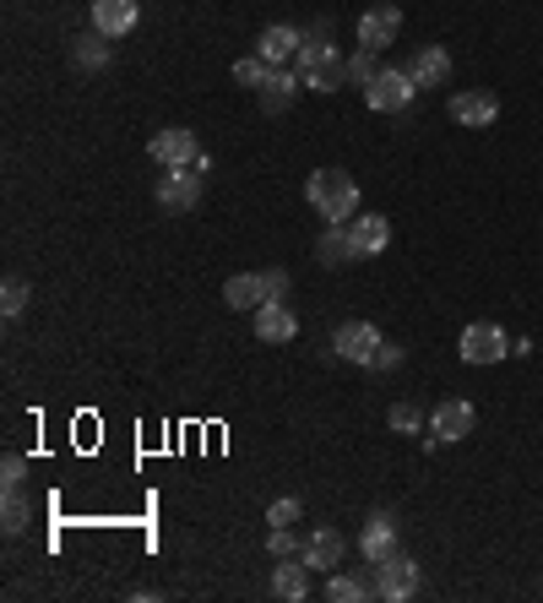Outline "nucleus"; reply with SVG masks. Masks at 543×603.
I'll return each instance as SVG.
<instances>
[{
    "label": "nucleus",
    "mask_w": 543,
    "mask_h": 603,
    "mask_svg": "<svg viewBox=\"0 0 543 603\" xmlns=\"http://www.w3.org/2000/svg\"><path fill=\"white\" fill-rule=\"evenodd\" d=\"M375 55H380V50H364V44L348 55V82H353V88H370V82L380 77V72H375Z\"/></svg>",
    "instance_id": "bb28decb"
},
{
    "label": "nucleus",
    "mask_w": 543,
    "mask_h": 603,
    "mask_svg": "<svg viewBox=\"0 0 543 603\" xmlns=\"http://www.w3.org/2000/svg\"><path fill=\"white\" fill-rule=\"evenodd\" d=\"M142 23V0H93V28L109 39H126Z\"/></svg>",
    "instance_id": "ddd939ff"
},
{
    "label": "nucleus",
    "mask_w": 543,
    "mask_h": 603,
    "mask_svg": "<svg viewBox=\"0 0 543 603\" xmlns=\"http://www.w3.org/2000/svg\"><path fill=\"white\" fill-rule=\"evenodd\" d=\"M359 549H364V560L397 554V516H391V511H375V516L364 522V533H359Z\"/></svg>",
    "instance_id": "412c9836"
},
{
    "label": "nucleus",
    "mask_w": 543,
    "mask_h": 603,
    "mask_svg": "<svg viewBox=\"0 0 543 603\" xmlns=\"http://www.w3.org/2000/svg\"><path fill=\"white\" fill-rule=\"evenodd\" d=\"M326 598L332 603H359V598H370V581L348 576V570H326Z\"/></svg>",
    "instance_id": "b1692460"
},
{
    "label": "nucleus",
    "mask_w": 543,
    "mask_h": 603,
    "mask_svg": "<svg viewBox=\"0 0 543 603\" xmlns=\"http://www.w3.org/2000/svg\"><path fill=\"white\" fill-rule=\"evenodd\" d=\"M305 202L315 207V218L326 223H348L359 213V180L348 169H315L305 180Z\"/></svg>",
    "instance_id": "f257e3e1"
},
{
    "label": "nucleus",
    "mask_w": 543,
    "mask_h": 603,
    "mask_svg": "<svg viewBox=\"0 0 543 603\" xmlns=\"http://www.w3.org/2000/svg\"><path fill=\"white\" fill-rule=\"evenodd\" d=\"M147 153H153V164H158V169H191V164H196V153H202V142H196V131H191V126H164V131H153V137H147Z\"/></svg>",
    "instance_id": "423d86ee"
},
{
    "label": "nucleus",
    "mask_w": 543,
    "mask_h": 603,
    "mask_svg": "<svg viewBox=\"0 0 543 603\" xmlns=\"http://www.w3.org/2000/svg\"><path fill=\"white\" fill-rule=\"evenodd\" d=\"M451 120L456 126H467V131H483V126H494L500 120V99L489 93V88H467V93H451Z\"/></svg>",
    "instance_id": "6e6552de"
},
{
    "label": "nucleus",
    "mask_w": 543,
    "mask_h": 603,
    "mask_svg": "<svg viewBox=\"0 0 543 603\" xmlns=\"http://www.w3.org/2000/svg\"><path fill=\"white\" fill-rule=\"evenodd\" d=\"M299 72H305V93H337V88H348V61L337 55V44L326 55H315L310 66H299Z\"/></svg>",
    "instance_id": "2eb2a0df"
},
{
    "label": "nucleus",
    "mask_w": 543,
    "mask_h": 603,
    "mask_svg": "<svg viewBox=\"0 0 543 603\" xmlns=\"http://www.w3.org/2000/svg\"><path fill=\"white\" fill-rule=\"evenodd\" d=\"M0 516H7V522H0V527H7V538L28 533V522H34V505L23 500V489H7V511H0Z\"/></svg>",
    "instance_id": "393cba45"
},
{
    "label": "nucleus",
    "mask_w": 543,
    "mask_h": 603,
    "mask_svg": "<svg viewBox=\"0 0 543 603\" xmlns=\"http://www.w3.org/2000/svg\"><path fill=\"white\" fill-rule=\"evenodd\" d=\"M386 424H391L397 435H424V413H418L413 402H397V408L386 413Z\"/></svg>",
    "instance_id": "cd10ccee"
},
{
    "label": "nucleus",
    "mask_w": 543,
    "mask_h": 603,
    "mask_svg": "<svg viewBox=\"0 0 543 603\" xmlns=\"http://www.w3.org/2000/svg\"><path fill=\"white\" fill-rule=\"evenodd\" d=\"M397 34H402V7L397 0H380V7H370L359 17V44L364 50H386V44H397Z\"/></svg>",
    "instance_id": "9d476101"
},
{
    "label": "nucleus",
    "mask_w": 543,
    "mask_h": 603,
    "mask_svg": "<svg viewBox=\"0 0 543 603\" xmlns=\"http://www.w3.org/2000/svg\"><path fill=\"white\" fill-rule=\"evenodd\" d=\"M272 592L283 598V603H299V598H310V565L294 554V560H277V570H272Z\"/></svg>",
    "instance_id": "5701e85b"
},
{
    "label": "nucleus",
    "mask_w": 543,
    "mask_h": 603,
    "mask_svg": "<svg viewBox=\"0 0 543 603\" xmlns=\"http://www.w3.org/2000/svg\"><path fill=\"white\" fill-rule=\"evenodd\" d=\"M380 343H386V337H380L370 321H342V326L332 332V354H337V359H348V364H370Z\"/></svg>",
    "instance_id": "1a4fd4ad"
},
{
    "label": "nucleus",
    "mask_w": 543,
    "mask_h": 603,
    "mask_svg": "<svg viewBox=\"0 0 543 603\" xmlns=\"http://www.w3.org/2000/svg\"><path fill=\"white\" fill-rule=\"evenodd\" d=\"M408 77H413L418 88H440V82L451 77V55H445V44H424V50L413 55Z\"/></svg>",
    "instance_id": "4be33fe9"
},
{
    "label": "nucleus",
    "mask_w": 543,
    "mask_h": 603,
    "mask_svg": "<svg viewBox=\"0 0 543 603\" xmlns=\"http://www.w3.org/2000/svg\"><path fill=\"white\" fill-rule=\"evenodd\" d=\"M473 424H478V413H473V402H467V397H445V402L429 413V429H435L440 440H467V435H473Z\"/></svg>",
    "instance_id": "9b49d317"
},
{
    "label": "nucleus",
    "mask_w": 543,
    "mask_h": 603,
    "mask_svg": "<svg viewBox=\"0 0 543 603\" xmlns=\"http://www.w3.org/2000/svg\"><path fill=\"white\" fill-rule=\"evenodd\" d=\"M288 288L294 278L283 267H267V272H234L223 283V305L229 310H261V305H288Z\"/></svg>",
    "instance_id": "f03ea898"
},
{
    "label": "nucleus",
    "mask_w": 543,
    "mask_h": 603,
    "mask_svg": "<svg viewBox=\"0 0 543 603\" xmlns=\"http://www.w3.org/2000/svg\"><path fill=\"white\" fill-rule=\"evenodd\" d=\"M23 310H28V283L7 278V288H0V316H23Z\"/></svg>",
    "instance_id": "c85d7f7f"
},
{
    "label": "nucleus",
    "mask_w": 543,
    "mask_h": 603,
    "mask_svg": "<svg viewBox=\"0 0 543 603\" xmlns=\"http://www.w3.org/2000/svg\"><path fill=\"white\" fill-rule=\"evenodd\" d=\"M109 61H115V39H109V34H99V28L77 34V44H72V66H77V72L99 77V72H109Z\"/></svg>",
    "instance_id": "4468645a"
},
{
    "label": "nucleus",
    "mask_w": 543,
    "mask_h": 603,
    "mask_svg": "<svg viewBox=\"0 0 543 603\" xmlns=\"http://www.w3.org/2000/svg\"><path fill=\"white\" fill-rule=\"evenodd\" d=\"M299 549H305V543L294 538V527H272V538H267V554H272V560H294Z\"/></svg>",
    "instance_id": "7c9ffc66"
},
{
    "label": "nucleus",
    "mask_w": 543,
    "mask_h": 603,
    "mask_svg": "<svg viewBox=\"0 0 543 603\" xmlns=\"http://www.w3.org/2000/svg\"><path fill=\"white\" fill-rule=\"evenodd\" d=\"M23 478H28V462L12 451L7 462H0V489H23Z\"/></svg>",
    "instance_id": "2f4dec72"
},
{
    "label": "nucleus",
    "mask_w": 543,
    "mask_h": 603,
    "mask_svg": "<svg viewBox=\"0 0 543 603\" xmlns=\"http://www.w3.org/2000/svg\"><path fill=\"white\" fill-rule=\"evenodd\" d=\"M348 234H353L359 256H380V251L391 245V218H380V213H353V218H348Z\"/></svg>",
    "instance_id": "f3484780"
},
{
    "label": "nucleus",
    "mask_w": 543,
    "mask_h": 603,
    "mask_svg": "<svg viewBox=\"0 0 543 603\" xmlns=\"http://www.w3.org/2000/svg\"><path fill=\"white\" fill-rule=\"evenodd\" d=\"M413 99H418V82L408 77V66H380V77L364 88V104L375 115H402Z\"/></svg>",
    "instance_id": "7ed1b4c3"
},
{
    "label": "nucleus",
    "mask_w": 543,
    "mask_h": 603,
    "mask_svg": "<svg viewBox=\"0 0 543 603\" xmlns=\"http://www.w3.org/2000/svg\"><path fill=\"white\" fill-rule=\"evenodd\" d=\"M294 93H305V72H299V66H272V77H267V88H261V110H267V115H283Z\"/></svg>",
    "instance_id": "dca6fc26"
},
{
    "label": "nucleus",
    "mask_w": 543,
    "mask_h": 603,
    "mask_svg": "<svg viewBox=\"0 0 543 603\" xmlns=\"http://www.w3.org/2000/svg\"><path fill=\"white\" fill-rule=\"evenodd\" d=\"M299 516H305L299 495H283V500H272V511H267V522H272V527H294Z\"/></svg>",
    "instance_id": "c756f323"
},
{
    "label": "nucleus",
    "mask_w": 543,
    "mask_h": 603,
    "mask_svg": "<svg viewBox=\"0 0 543 603\" xmlns=\"http://www.w3.org/2000/svg\"><path fill=\"white\" fill-rule=\"evenodd\" d=\"M456 354H462L467 364H500V359L510 354V337H505V326H494V321H467L462 337H456Z\"/></svg>",
    "instance_id": "39448f33"
},
{
    "label": "nucleus",
    "mask_w": 543,
    "mask_h": 603,
    "mask_svg": "<svg viewBox=\"0 0 543 603\" xmlns=\"http://www.w3.org/2000/svg\"><path fill=\"white\" fill-rule=\"evenodd\" d=\"M342 554H348V538H342L337 527H315V533L305 538V549H299V560H305L310 570H337Z\"/></svg>",
    "instance_id": "f8f14e48"
},
{
    "label": "nucleus",
    "mask_w": 543,
    "mask_h": 603,
    "mask_svg": "<svg viewBox=\"0 0 543 603\" xmlns=\"http://www.w3.org/2000/svg\"><path fill=\"white\" fill-rule=\"evenodd\" d=\"M250 326H256L261 343H294L299 316H294L288 305H261V310H250Z\"/></svg>",
    "instance_id": "6ab92c4d"
},
{
    "label": "nucleus",
    "mask_w": 543,
    "mask_h": 603,
    "mask_svg": "<svg viewBox=\"0 0 543 603\" xmlns=\"http://www.w3.org/2000/svg\"><path fill=\"white\" fill-rule=\"evenodd\" d=\"M256 55H261L267 66H294V55H299V28H283V23L261 28V39H256Z\"/></svg>",
    "instance_id": "aec40b11"
},
{
    "label": "nucleus",
    "mask_w": 543,
    "mask_h": 603,
    "mask_svg": "<svg viewBox=\"0 0 543 603\" xmlns=\"http://www.w3.org/2000/svg\"><path fill=\"white\" fill-rule=\"evenodd\" d=\"M418 560L413 554H386V560H375V598H386V603H408L413 592H418Z\"/></svg>",
    "instance_id": "20e7f679"
},
{
    "label": "nucleus",
    "mask_w": 543,
    "mask_h": 603,
    "mask_svg": "<svg viewBox=\"0 0 543 603\" xmlns=\"http://www.w3.org/2000/svg\"><path fill=\"white\" fill-rule=\"evenodd\" d=\"M267 77H272V66H267V61H261L256 50H250L245 61H234V82H240V88H250V93H261V88H267Z\"/></svg>",
    "instance_id": "a878e982"
},
{
    "label": "nucleus",
    "mask_w": 543,
    "mask_h": 603,
    "mask_svg": "<svg viewBox=\"0 0 543 603\" xmlns=\"http://www.w3.org/2000/svg\"><path fill=\"white\" fill-rule=\"evenodd\" d=\"M315 256H321V267H353V261H364L359 245H353V234H348V223H326L321 240H315Z\"/></svg>",
    "instance_id": "a211bd4d"
},
{
    "label": "nucleus",
    "mask_w": 543,
    "mask_h": 603,
    "mask_svg": "<svg viewBox=\"0 0 543 603\" xmlns=\"http://www.w3.org/2000/svg\"><path fill=\"white\" fill-rule=\"evenodd\" d=\"M397 364H402V348H397V343H380V348H375V359H370V370H380V375H386V370H397Z\"/></svg>",
    "instance_id": "473e14b6"
},
{
    "label": "nucleus",
    "mask_w": 543,
    "mask_h": 603,
    "mask_svg": "<svg viewBox=\"0 0 543 603\" xmlns=\"http://www.w3.org/2000/svg\"><path fill=\"white\" fill-rule=\"evenodd\" d=\"M202 180H207V175H196V169H164L153 196H158L164 213H191V207L202 202Z\"/></svg>",
    "instance_id": "0eeeda50"
}]
</instances>
